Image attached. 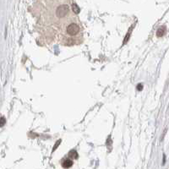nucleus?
Wrapping results in <instances>:
<instances>
[{
    "instance_id": "obj_1",
    "label": "nucleus",
    "mask_w": 169,
    "mask_h": 169,
    "mask_svg": "<svg viewBox=\"0 0 169 169\" xmlns=\"http://www.w3.org/2000/svg\"><path fill=\"white\" fill-rule=\"evenodd\" d=\"M81 30V27L78 24L70 23L66 27V33L70 36H76Z\"/></svg>"
},
{
    "instance_id": "obj_2",
    "label": "nucleus",
    "mask_w": 169,
    "mask_h": 169,
    "mask_svg": "<svg viewBox=\"0 0 169 169\" xmlns=\"http://www.w3.org/2000/svg\"><path fill=\"white\" fill-rule=\"evenodd\" d=\"M69 12V7L67 5H61L58 8V9L56 10V15H58V17L63 18L67 15Z\"/></svg>"
},
{
    "instance_id": "obj_3",
    "label": "nucleus",
    "mask_w": 169,
    "mask_h": 169,
    "mask_svg": "<svg viewBox=\"0 0 169 169\" xmlns=\"http://www.w3.org/2000/svg\"><path fill=\"white\" fill-rule=\"evenodd\" d=\"M72 165H73V162L70 159H64L62 162V166L64 168H69L70 167H72Z\"/></svg>"
},
{
    "instance_id": "obj_4",
    "label": "nucleus",
    "mask_w": 169,
    "mask_h": 169,
    "mask_svg": "<svg viewBox=\"0 0 169 169\" xmlns=\"http://www.w3.org/2000/svg\"><path fill=\"white\" fill-rule=\"evenodd\" d=\"M165 33H166V27H165V26H162V27H160V28L157 30V36H163Z\"/></svg>"
},
{
    "instance_id": "obj_5",
    "label": "nucleus",
    "mask_w": 169,
    "mask_h": 169,
    "mask_svg": "<svg viewBox=\"0 0 169 169\" xmlns=\"http://www.w3.org/2000/svg\"><path fill=\"white\" fill-rule=\"evenodd\" d=\"M72 7H73V9H74V11L75 12L76 14H78V13L80 12V8H79L78 6L76 5L75 4H73V6H72Z\"/></svg>"
},
{
    "instance_id": "obj_6",
    "label": "nucleus",
    "mask_w": 169,
    "mask_h": 169,
    "mask_svg": "<svg viewBox=\"0 0 169 169\" xmlns=\"http://www.w3.org/2000/svg\"><path fill=\"white\" fill-rule=\"evenodd\" d=\"M142 87H143V86H142V85H138V90H139V91L142 90Z\"/></svg>"
},
{
    "instance_id": "obj_7",
    "label": "nucleus",
    "mask_w": 169,
    "mask_h": 169,
    "mask_svg": "<svg viewBox=\"0 0 169 169\" xmlns=\"http://www.w3.org/2000/svg\"><path fill=\"white\" fill-rule=\"evenodd\" d=\"M1 119H2V123H1V126H3V125H4V118H2Z\"/></svg>"
}]
</instances>
